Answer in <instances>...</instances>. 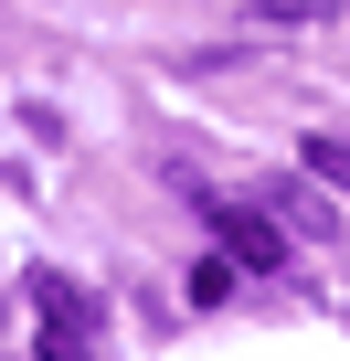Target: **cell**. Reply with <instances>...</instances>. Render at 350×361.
Wrapping results in <instances>:
<instances>
[{
  "label": "cell",
  "instance_id": "cell-1",
  "mask_svg": "<svg viewBox=\"0 0 350 361\" xmlns=\"http://www.w3.org/2000/svg\"><path fill=\"white\" fill-rule=\"evenodd\" d=\"M32 298H43V361H85L96 329H106V308H96L75 276H54V266H32Z\"/></svg>",
  "mask_w": 350,
  "mask_h": 361
},
{
  "label": "cell",
  "instance_id": "cell-2",
  "mask_svg": "<svg viewBox=\"0 0 350 361\" xmlns=\"http://www.w3.org/2000/svg\"><path fill=\"white\" fill-rule=\"evenodd\" d=\"M213 234H223V255H244V266H287V234L255 224L244 202H213Z\"/></svg>",
  "mask_w": 350,
  "mask_h": 361
},
{
  "label": "cell",
  "instance_id": "cell-3",
  "mask_svg": "<svg viewBox=\"0 0 350 361\" xmlns=\"http://www.w3.org/2000/svg\"><path fill=\"white\" fill-rule=\"evenodd\" d=\"M308 170L329 180V192H350V138H329V128H318V138H308Z\"/></svg>",
  "mask_w": 350,
  "mask_h": 361
},
{
  "label": "cell",
  "instance_id": "cell-5",
  "mask_svg": "<svg viewBox=\"0 0 350 361\" xmlns=\"http://www.w3.org/2000/svg\"><path fill=\"white\" fill-rule=\"evenodd\" d=\"M223 298H234V266H223V255H213V266H192V308H223Z\"/></svg>",
  "mask_w": 350,
  "mask_h": 361
},
{
  "label": "cell",
  "instance_id": "cell-4",
  "mask_svg": "<svg viewBox=\"0 0 350 361\" xmlns=\"http://www.w3.org/2000/svg\"><path fill=\"white\" fill-rule=\"evenodd\" d=\"M350 0H255V22H339Z\"/></svg>",
  "mask_w": 350,
  "mask_h": 361
}]
</instances>
